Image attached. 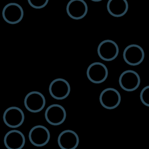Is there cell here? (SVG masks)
<instances>
[{"instance_id": "52a82bcc", "label": "cell", "mask_w": 149, "mask_h": 149, "mask_svg": "<svg viewBox=\"0 0 149 149\" xmlns=\"http://www.w3.org/2000/svg\"><path fill=\"white\" fill-rule=\"evenodd\" d=\"M49 130L42 125L33 126L29 133V139L31 144L36 147H42L48 144L50 139Z\"/></svg>"}, {"instance_id": "ba28073f", "label": "cell", "mask_w": 149, "mask_h": 149, "mask_svg": "<svg viewBox=\"0 0 149 149\" xmlns=\"http://www.w3.org/2000/svg\"><path fill=\"white\" fill-rule=\"evenodd\" d=\"M70 92V86L67 80L57 78L52 80L49 86V93L54 99L61 100L68 97Z\"/></svg>"}, {"instance_id": "277c9868", "label": "cell", "mask_w": 149, "mask_h": 149, "mask_svg": "<svg viewBox=\"0 0 149 149\" xmlns=\"http://www.w3.org/2000/svg\"><path fill=\"white\" fill-rule=\"evenodd\" d=\"M99 101L101 106L104 108L113 109L119 105L121 102V95L115 88H107L100 93Z\"/></svg>"}, {"instance_id": "ac0fdd59", "label": "cell", "mask_w": 149, "mask_h": 149, "mask_svg": "<svg viewBox=\"0 0 149 149\" xmlns=\"http://www.w3.org/2000/svg\"><path fill=\"white\" fill-rule=\"evenodd\" d=\"M91 1H92L93 2H100V1H101L102 0H91Z\"/></svg>"}, {"instance_id": "2e32d148", "label": "cell", "mask_w": 149, "mask_h": 149, "mask_svg": "<svg viewBox=\"0 0 149 149\" xmlns=\"http://www.w3.org/2000/svg\"><path fill=\"white\" fill-rule=\"evenodd\" d=\"M141 102L146 107H149V85L144 87L140 94Z\"/></svg>"}, {"instance_id": "4fadbf2b", "label": "cell", "mask_w": 149, "mask_h": 149, "mask_svg": "<svg viewBox=\"0 0 149 149\" xmlns=\"http://www.w3.org/2000/svg\"><path fill=\"white\" fill-rule=\"evenodd\" d=\"M57 142L61 149H76L79 144V137L74 131L65 130L59 134Z\"/></svg>"}, {"instance_id": "8fae6325", "label": "cell", "mask_w": 149, "mask_h": 149, "mask_svg": "<svg viewBox=\"0 0 149 149\" xmlns=\"http://www.w3.org/2000/svg\"><path fill=\"white\" fill-rule=\"evenodd\" d=\"M2 118L4 123L7 126L10 128H16L23 123L24 114L20 108L10 107L4 111Z\"/></svg>"}, {"instance_id": "e0dca14e", "label": "cell", "mask_w": 149, "mask_h": 149, "mask_svg": "<svg viewBox=\"0 0 149 149\" xmlns=\"http://www.w3.org/2000/svg\"><path fill=\"white\" fill-rule=\"evenodd\" d=\"M48 1L49 0H27L30 6L37 9L44 8L48 4Z\"/></svg>"}, {"instance_id": "30bf717a", "label": "cell", "mask_w": 149, "mask_h": 149, "mask_svg": "<svg viewBox=\"0 0 149 149\" xmlns=\"http://www.w3.org/2000/svg\"><path fill=\"white\" fill-rule=\"evenodd\" d=\"M97 54L102 60L112 61L118 55V45L113 40H103L99 44L97 47Z\"/></svg>"}, {"instance_id": "8992f818", "label": "cell", "mask_w": 149, "mask_h": 149, "mask_svg": "<svg viewBox=\"0 0 149 149\" xmlns=\"http://www.w3.org/2000/svg\"><path fill=\"white\" fill-rule=\"evenodd\" d=\"M139 74L132 70H126L123 72L119 77V84L121 88L128 92L133 91L140 84Z\"/></svg>"}, {"instance_id": "9c48e42d", "label": "cell", "mask_w": 149, "mask_h": 149, "mask_svg": "<svg viewBox=\"0 0 149 149\" xmlns=\"http://www.w3.org/2000/svg\"><path fill=\"white\" fill-rule=\"evenodd\" d=\"M144 56V51L141 47L134 44L127 45L123 52L125 62L131 66L140 65L143 61Z\"/></svg>"}, {"instance_id": "7c38bea8", "label": "cell", "mask_w": 149, "mask_h": 149, "mask_svg": "<svg viewBox=\"0 0 149 149\" xmlns=\"http://www.w3.org/2000/svg\"><path fill=\"white\" fill-rule=\"evenodd\" d=\"M68 15L74 20H80L86 16L88 6L84 0H70L66 7Z\"/></svg>"}, {"instance_id": "5bb4252c", "label": "cell", "mask_w": 149, "mask_h": 149, "mask_svg": "<svg viewBox=\"0 0 149 149\" xmlns=\"http://www.w3.org/2000/svg\"><path fill=\"white\" fill-rule=\"evenodd\" d=\"M25 143L24 135L17 130H9L3 138V143L7 149H22Z\"/></svg>"}, {"instance_id": "9a60e30c", "label": "cell", "mask_w": 149, "mask_h": 149, "mask_svg": "<svg viewBox=\"0 0 149 149\" xmlns=\"http://www.w3.org/2000/svg\"><path fill=\"white\" fill-rule=\"evenodd\" d=\"M107 8L111 16L120 17L127 13L129 5L127 0H108Z\"/></svg>"}, {"instance_id": "3957f363", "label": "cell", "mask_w": 149, "mask_h": 149, "mask_svg": "<svg viewBox=\"0 0 149 149\" xmlns=\"http://www.w3.org/2000/svg\"><path fill=\"white\" fill-rule=\"evenodd\" d=\"M86 74L88 79L94 84L103 83L108 77V70L102 63L95 62L87 68Z\"/></svg>"}, {"instance_id": "6da1fadb", "label": "cell", "mask_w": 149, "mask_h": 149, "mask_svg": "<svg viewBox=\"0 0 149 149\" xmlns=\"http://www.w3.org/2000/svg\"><path fill=\"white\" fill-rule=\"evenodd\" d=\"M44 95L39 91H33L26 94L24 99V105L26 109L33 113L41 111L45 106Z\"/></svg>"}, {"instance_id": "5b68a950", "label": "cell", "mask_w": 149, "mask_h": 149, "mask_svg": "<svg viewBox=\"0 0 149 149\" xmlns=\"http://www.w3.org/2000/svg\"><path fill=\"white\" fill-rule=\"evenodd\" d=\"M2 15L3 20L9 24H15L22 20L24 11L22 7L15 2L6 4L3 8Z\"/></svg>"}, {"instance_id": "7a4b0ae2", "label": "cell", "mask_w": 149, "mask_h": 149, "mask_svg": "<svg viewBox=\"0 0 149 149\" xmlns=\"http://www.w3.org/2000/svg\"><path fill=\"white\" fill-rule=\"evenodd\" d=\"M44 116L46 121L52 126H58L64 122L66 118L65 109L61 105L54 104L45 109Z\"/></svg>"}]
</instances>
